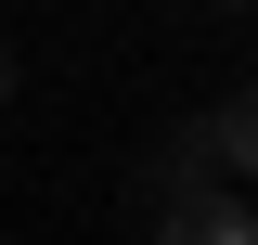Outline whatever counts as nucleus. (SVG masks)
Listing matches in <instances>:
<instances>
[{
  "label": "nucleus",
  "mask_w": 258,
  "mask_h": 245,
  "mask_svg": "<svg viewBox=\"0 0 258 245\" xmlns=\"http://www.w3.org/2000/svg\"><path fill=\"white\" fill-rule=\"evenodd\" d=\"M207 129H220V168H245V181H258V78H245V91H232Z\"/></svg>",
  "instance_id": "f03ea898"
},
{
  "label": "nucleus",
  "mask_w": 258,
  "mask_h": 245,
  "mask_svg": "<svg viewBox=\"0 0 258 245\" xmlns=\"http://www.w3.org/2000/svg\"><path fill=\"white\" fill-rule=\"evenodd\" d=\"M155 232H181V245H258L245 168H194V181H168V194H155Z\"/></svg>",
  "instance_id": "f257e3e1"
},
{
  "label": "nucleus",
  "mask_w": 258,
  "mask_h": 245,
  "mask_svg": "<svg viewBox=\"0 0 258 245\" xmlns=\"http://www.w3.org/2000/svg\"><path fill=\"white\" fill-rule=\"evenodd\" d=\"M13 91H26V65H13V52H0V103H13Z\"/></svg>",
  "instance_id": "7ed1b4c3"
}]
</instances>
